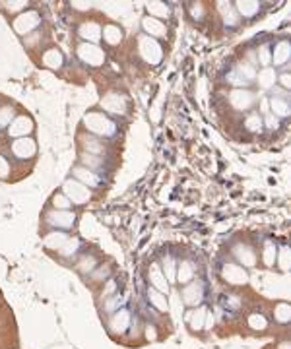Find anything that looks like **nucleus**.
<instances>
[{"instance_id": "obj_17", "label": "nucleus", "mask_w": 291, "mask_h": 349, "mask_svg": "<svg viewBox=\"0 0 291 349\" xmlns=\"http://www.w3.org/2000/svg\"><path fill=\"white\" fill-rule=\"evenodd\" d=\"M289 43L287 41H279L278 45L274 47L272 50V63L276 64V66H283V64L289 61Z\"/></svg>"}, {"instance_id": "obj_47", "label": "nucleus", "mask_w": 291, "mask_h": 349, "mask_svg": "<svg viewBox=\"0 0 291 349\" xmlns=\"http://www.w3.org/2000/svg\"><path fill=\"white\" fill-rule=\"evenodd\" d=\"M6 6H8V10H10V12H18L20 8H24V6H27V4H26V2H8Z\"/></svg>"}, {"instance_id": "obj_10", "label": "nucleus", "mask_w": 291, "mask_h": 349, "mask_svg": "<svg viewBox=\"0 0 291 349\" xmlns=\"http://www.w3.org/2000/svg\"><path fill=\"white\" fill-rule=\"evenodd\" d=\"M142 29H144V35L152 39H157V37H165L167 35V27L161 20H155L152 16H146L142 20Z\"/></svg>"}, {"instance_id": "obj_11", "label": "nucleus", "mask_w": 291, "mask_h": 349, "mask_svg": "<svg viewBox=\"0 0 291 349\" xmlns=\"http://www.w3.org/2000/svg\"><path fill=\"white\" fill-rule=\"evenodd\" d=\"M223 279L231 285H243V283H247L249 275L245 272V268H241L237 264H227V266H223Z\"/></svg>"}, {"instance_id": "obj_41", "label": "nucleus", "mask_w": 291, "mask_h": 349, "mask_svg": "<svg viewBox=\"0 0 291 349\" xmlns=\"http://www.w3.org/2000/svg\"><path fill=\"white\" fill-rule=\"evenodd\" d=\"M78 247H80L78 239H68V241L64 243V247L61 249V252H63L64 256H70V254H74V252H76Z\"/></svg>"}, {"instance_id": "obj_7", "label": "nucleus", "mask_w": 291, "mask_h": 349, "mask_svg": "<svg viewBox=\"0 0 291 349\" xmlns=\"http://www.w3.org/2000/svg\"><path fill=\"white\" fill-rule=\"evenodd\" d=\"M37 25H39V14L33 12V10H29V12L22 14L20 18H16L14 29H16L20 35H27V33H31Z\"/></svg>"}, {"instance_id": "obj_2", "label": "nucleus", "mask_w": 291, "mask_h": 349, "mask_svg": "<svg viewBox=\"0 0 291 349\" xmlns=\"http://www.w3.org/2000/svg\"><path fill=\"white\" fill-rule=\"evenodd\" d=\"M138 52L148 64H159L163 61V49H161L159 41L148 37V35L138 37Z\"/></svg>"}, {"instance_id": "obj_31", "label": "nucleus", "mask_w": 291, "mask_h": 349, "mask_svg": "<svg viewBox=\"0 0 291 349\" xmlns=\"http://www.w3.org/2000/svg\"><path fill=\"white\" fill-rule=\"evenodd\" d=\"M66 241H68V237H66L64 233H51V235H47V239H45V245L51 247V249L61 250L64 247Z\"/></svg>"}, {"instance_id": "obj_13", "label": "nucleus", "mask_w": 291, "mask_h": 349, "mask_svg": "<svg viewBox=\"0 0 291 349\" xmlns=\"http://www.w3.org/2000/svg\"><path fill=\"white\" fill-rule=\"evenodd\" d=\"M202 297H204L202 283H189V285L183 289V301L189 307H198L202 303Z\"/></svg>"}, {"instance_id": "obj_46", "label": "nucleus", "mask_w": 291, "mask_h": 349, "mask_svg": "<svg viewBox=\"0 0 291 349\" xmlns=\"http://www.w3.org/2000/svg\"><path fill=\"white\" fill-rule=\"evenodd\" d=\"M190 14H192V18L200 20V18H202V4H192V8H190Z\"/></svg>"}, {"instance_id": "obj_37", "label": "nucleus", "mask_w": 291, "mask_h": 349, "mask_svg": "<svg viewBox=\"0 0 291 349\" xmlns=\"http://www.w3.org/2000/svg\"><path fill=\"white\" fill-rule=\"evenodd\" d=\"M14 121V109L12 107H2L0 109V126H10Z\"/></svg>"}, {"instance_id": "obj_5", "label": "nucleus", "mask_w": 291, "mask_h": 349, "mask_svg": "<svg viewBox=\"0 0 291 349\" xmlns=\"http://www.w3.org/2000/svg\"><path fill=\"white\" fill-rule=\"evenodd\" d=\"M229 103L237 109V111H247L254 105V93L247 87H239V89H233L229 93Z\"/></svg>"}, {"instance_id": "obj_30", "label": "nucleus", "mask_w": 291, "mask_h": 349, "mask_svg": "<svg viewBox=\"0 0 291 349\" xmlns=\"http://www.w3.org/2000/svg\"><path fill=\"white\" fill-rule=\"evenodd\" d=\"M235 72L249 84V82H253V80H256V70H254V66L253 64H249V63H241L237 68H235Z\"/></svg>"}, {"instance_id": "obj_12", "label": "nucleus", "mask_w": 291, "mask_h": 349, "mask_svg": "<svg viewBox=\"0 0 291 349\" xmlns=\"http://www.w3.org/2000/svg\"><path fill=\"white\" fill-rule=\"evenodd\" d=\"M31 130H33V123L27 117H16L8 126V134L14 138H26Z\"/></svg>"}, {"instance_id": "obj_23", "label": "nucleus", "mask_w": 291, "mask_h": 349, "mask_svg": "<svg viewBox=\"0 0 291 349\" xmlns=\"http://www.w3.org/2000/svg\"><path fill=\"white\" fill-rule=\"evenodd\" d=\"M101 35L105 37V41H107L111 47H114V45H119V43L123 41V29H121L119 25L109 24L101 29Z\"/></svg>"}, {"instance_id": "obj_1", "label": "nucleus", "mask_w": 291, "mask_h": 349, "mask_svg": "<svg viewBox=\"0 0 291 349\" xmlns=\"http://www.w3.org/2000/svg\"><path fill=\"white\" fill-rule=\"evenodd\" d=\"M84 126L88 128L91 134L99 138H111L117 134V123L113 119L105 117L103 112H89L84 119Z\"/></svg>"}, {"instance_id": "obj_45", "label": "nucleus", "mask_w": 291, "mask_h": 349, "mask_svg": "<svg viewBox=\"0 0 291 349\" xmlns=\"http://www.w3.org/2000/svg\"><path fill=\"white\" fill-rule=\"evenodd\" d=\"M10 173V163L6 161L2 155H0V179H6Z\"/></svg>"}, {"instance_id": "obj_8", "label": "nucleus", "mask_w": 291, "mask_h": 349, "mask_svg": "<svg viewBox=\"0 0 291 349\" xmlns=\"http://www.w3.org/2000/svg\"><path fill=\"white\" fill-rule=\"evenodd\" d=\"M101 109L113 114H125L127 112V99L119 93H107L101 99Z\"/></svg>"}, {"instance_id": "obj_33", "label": "nucleus", "mask_w": 291, "mask_h": 349, "mask_svg": "<svg viewBox=\"0 0 291 349\" xmlns=\"http://www.w3.org/2000/svg\"><path fill=\"white\" fill-rule=\"evenodd\" d=\"M245 126H247V130H251V132H262V117L260 114H249L247 117V121H245Z\"/></svg>"}, {"instance_id": "obj_39", "label": "nucleus", "mask_w": 291, "mask_h": 349, "mask_svg": "<svg viewBox=\"0 0 291 349\" xmlns=\"http://www.w3.org/2000/svg\"><path fill=\"white\" fill-rule=\"evenodd\" d=\"M276 318H278V322H287L289 320V305H285V303H281L276 307Z\"/></svg>"}, {"instance_id": "obj_9", "label": "nucleus", "mask_w": 291, "mask_h": 349, "mask_svg": "<svg viewBox=\"0 0 291 349\" xmlns=\"http://www.w3.org/2000/svg\"><path fill=\"white\" fill-rule=\"evenodd\" d=\"M12 151L14 155L20 157V159H29V157L35 155L37 146H35V142L31 138H18L12 144Z\"/></svg>"}, {"instance_id": "obj_43", "label": "nucleus", "mask_w": 291, "mask_h": 349, "mask_svg": "<svg viewBox=\"0 0 291 349\" xmlns=\"http://www.w3.org/2000/svg\"><path fill=\"white\" fill-rule=\"evenodd\" d=\"M82 161H84V165L88 167L89 171H91V169H95V167L101 163L97 155H89V153H82Z\"/></svg>"}, {"instance_id": "obj_22", "label": "nucleus", "mask_w": 291, "mask_h": 349, "mask_svg": "<svg viewBox=\"0 0 291 349\" xmlns=\"http://www.w3.org/2000/svg\"><path fill=\"white\" fill-rule=\"evenodd\" d=\"M235 6V10L239 14V18H254L258 10H260V4L258 2H251V0H243V2H235L233 4Z\"/></svg>"}, {"instance_id": "obj_20", "label": "nucleus", "mask_w": 291, "mask_h": 349, "mask_svg": "<svg viewBox=\"0 0 291 349\" xmlns=\"http://www.w3.org/2000/svg\"><path fill=\"white\" fill-rule=\"evenodd\" d=\"M194 277V264L189 260H183L177 266V274H175V281L179 283H190Z\"/></svg>"}, {"instance_id": "obj_29", "label": "nucleus", "mask_w": 291, "mask_h": 349, "mask_svg": "<svg viewBox=\"0 0 291 349\" xmlns=\"http://www.w3.org/2000/svg\"><path fill=\"white\" fill-rule=\"evenodd\" d=\"M148 12H150L152 18L159 20V18H169L171 8H169L165 2H150V4H148Z\"/></svg>"}, {"instance_id": "obj_25", "label": "nucleus", "mask_w": 291, "mask_h": 349, "mask_svg": "<svg viewBox=\"0 0 291 349\" xmlns=\"http://www.w3.org/2000/svg\"><path fill=\"white\" fill-rule=\"evenodd\" d=\"M235 258L243 264V266H254L256 264V254H254V250L251 247H247V245H239L237 249H235Z\"/></svg>"}, {"instance_id": "obj_3", "label": "nucleus", "mask_w": 291, "mask_h": 349, "mask_svg": "<svg viewBox=\"0 0 291 349\" xmlns=\"http://www.w3.org/2000/svg\"><path fill=\"white\" fill-rule=\"evenodd\" d=\"M78 59L82 63H86L88 66H101L105 63V52H103L97 45H91V43H80L78 47Z\"/></svg>"}, {"instance_id": "obj_35", "label": "nucleus", "mask_w": 291, "mask_h": 349, "mask_svg": "<svg viewBox=\"0 0 291 349\" xmlns=\"http://www.w3.org/2000/svg\"><path fill=\"white\" fill-rule=\"evenodd\" d=\"M84 144H86L84 150H88L89 155H99V153H103V146L99 142H95L93 138H84Z\"/></svg>"}, {"instance_id": "obj_26", "label": "nucleus", "mask_w": 291, "mask_h": 349, "mask_svg": "<svg viewBox=\"0 0 291 349\" xmlns=\"http://www.w3.org/2000/svg\"><path fill=\"white\" fill-rule=\"evenodd\" d=\"M204 318H206V309L204 307H196L194 311H190L187 314V322H189L190 330H202Z\"/></svg>"}, {"instance_id": "obj_4", "label": "nucleus", "mask_w": 291, "mask_h": 349, "mask_svg": "<svg viewBox=\"0 0 291 349\" xmlns=\"http://www.w3.org/2000/svg\"><path fill=\"white\" fill-rule=\"evenodd\" d=\"M64 196L70 200L72 204H86L89 200V188L84 187L82 183H78L74 179H70V181H66L64 183Z\"/></svg>"}, {"instance_id": "obj_6", "label": "nucleus", "mask_w": 291, "mask_h": 349, "mask_svg": "<svg viewBox=\"0 0 291 349\" xmlns=\"http://www.w3.org/2000/svg\"><path fill=\"white\" fill-rule=\"evenodd\" d=\"M47 221L52 227H59V229H72L76 223V215L68 210H51L47 213Z\"/></svg>"}, {"instance_id": "obj_32", "label": "nucleus", "mask_w": 291, "mask_h": 349, "mask_svg": "<svg viewBox=\"0 0 291 349\" xmlns=\"http://www.w3.org/2000/svg\"><path fill=\"white\" fill-rule=\"evenodd\" d=\"M278 260V250L274 247V243L272 241H268L264 245V264L270 268V266H274V262Z\"/></svg>"}, {"instance_id": "obj_38", "label": "nucleus", "mask_w": 291, "mask_h": 349, "mask_svg": "<svg viewBox=\"0 0 291 349\" xmlns=\"http://www.w3.org/2000/svg\"><path fill=\"white\" fill-rule=\"evenodd\" d=\"M52 206H54L56 210H68V208L72 206V202L66 198L64 194H56V196H52Z\"/></svg>"}, {"instance_id": "obj_14", "label": "nucleus", "mask_w": 291, "mask_h": 349, "mask_svg": "<svg viewBox=\"0 0 291 349\" xmlns=\"http://www.w3.org/2000/svg\"><path fill=\"white\" fill-rule=\"evenodd\" d=\"M80 37L86 39L84 43L95 45L97 41H101V25L97 22H84L80 25Z\"/></svg>"}, {"instance_id": "obj_27", "label": "nucleus", "mask_w": 291, "mask_h": 349, "mask_svg": "<svg viewBox=\"0 0 291 349\" xmlns=\"http://www.w3.org/2000/svg\"><path fill=\"white\" fill-rule=\"evenodd\" d=\"M64 63V56H63V52L59 49H49L45 54H43V64L45 66H49V68H52V70H56V68H61Z\"/></svg>"}, {"instance_id": "obj_24", "label": "nucleus", "mask_w": 291, "mask_h": 349, "mask_svg": "<svg viewBox=\"0 0 291 349\" xmlns=\"http://www.w3.org/2000/svg\"><path fill=\"white\" fill-rule=\"evenodd\" d=\"M130 324V314L127 311H119L113 314V318H111V330L117 332V334H123L125 330L128 328Z\"/></svg>"}, {"instance_id": "obj_36", "label": "nucleus", "mask_w": 291, "mask_h": 349, "mask_svg": "<svg viewBox=\"0 0 291 349\" xmlns=\"http://www.w3.org/2000/svg\"><path fill=\"white\" fill-rule=\"evenodd\" d=\"M258 63L264 64L266 68H268V64L272 63V49H270V45H262L258 49Z\"/></svg>"}, {"instance_id": "obj_16", "label": "nucleus", "mask_w": 291, "mask_h": 349, "mask_svg": "<svg viewBox=\"0 0 291 349\" xmlns=\"http://www.w3.org/2000/svg\"><path fill=\"white\" fill-rule=\"evenodd\" d=\"M72 174L76 177L78 183H82L84 187H97L99 185V177L93 173V171H89L86 167H76Z\"/></svg>"}, {"instance_id": "obj_28", "label": "nucleus", "mask_w": 291, "mask_h": 349, "mask_svg": "<svg viewBox=\"0 0 291 349\" xmlns=\"http://www.w3.org/2000/svg\"><path fill=\"white\" fill-rule=\"evenodd\" d=\"M148 297H150L152 305L155 307V309H157V311L165 312L167 309H169V305H167V299H165V295L161 293V291H157V289L150 287V289H148Z\"/></svg>"}, {"instance_id": "obj_19", "label": "nucleus", "mask_w": 291, "mask_h": 349, "mask_svg": "<svg viewBox=\"0 0 291 349\" xmlns=\"http://www.w3.org/2000/svg\"><path fill=\"white\" fill-rule=\"evenodd\" d=\"M256 80H258V86L262 89H272L278 82V74L274 68L268 66V68H262L260 72H256Z\"/></svg>"}, {"instance_id": "obj_15", "label": "nucleus", "mask_w": 291, "mask_h": 349, "mask_svg": "<svg viewBox=\"0 0 291 349\" xmlns=\"http://www.w3.org/2000/svg\"><path fill=\"white\" fill-rule=\"evenodd\" d=\"M217 10L223 18V24L229 25V27H235L239 25V14L235 10L233 2H217Z\"/></svg>"}, {"instance_id": "obj_40", "label": "nucleus", "mask_w": 291, "mask_h": 349, "mask_svg": "<svg viewBox=\"0 0 291 349\" xmlns=\"http://www.w3.org/2000/svg\"><path fill=\"white\" fill-rule=\"evenodd\" d=\"M249 324H251V328H254V330H264L266 326H268V322H266V318L262 314H253V316L249 318Z\"/></svg>"}, {"instance_id": "obj_42", "label": "nucleus", "mask_w": 291, "mask_h": 349, "mask_svg": "<svg viewBox=\"0 0 291 349\" xmlns=\"http://www.w3.org/2000/svg\"><path fill=\"white\" fill-rule=\"evenodd\" d=\"M262 119H264V121H262V125H266V128H270V130H278V128H279L278 117H274L272 112H266Z\"/></svg>"}, {"instance_id": "obj_49", "label": "nucleus", "mask_w": 291, "mask_h": 349, "mask_svg": "<svg viewBox=\"0 0 291 349\" xmlns=\"http://www.w3.org/2000/svg\"><path fill=\"white\" fill-rule=\"evenodd\" d=\"M279 349H289V345H287V343H283V345H281Z\"/></svg>"}, {"instance_id": "obj_18", "label": "nucleus", "mask_w": 291, "mask_h": 349, "mask_svg": "<svg viewBox=\"0 0 291 349\" xmlns=\"http://www.w3.org/2000/svg\"><path fill=\"white\" fill-rule=\"evenodd\" d=\"M150 283H152L153 289H157V291H161V293H167V279H165L163 272L159 270V266L157 264H152L150 266Z\"/></svg>"}, {"instance_id": "obj_48", "label": "nucleus", "mask_w": 291, "mask_h": 349, "mask_svg": "<svg viewBox=\"0 0 291 349\" xmlns=\"http://www.w3.org/2000/svg\"><path fill=\"white\" fill-rule=\"evenodd\" d=\"M279 82H281V87H283V89H289V74H287V72H285V74H281V78H279Z\"/></svg>"}, {"instance_id": "obj_21", "label": "nucleus", "mask_w": 291, "mask_h": 349, "mask_svg": "<svg viewBox=\"0 0 291 349\" xmlns=\"http://www.w3.org/2000/svg\"><path fill=\"white\" fill-rule=\"evenodd\" d=\"M268 107L272 109V114L278 117V119H283L289 114V103L285 97H272L268 99Z\"/></svg>"}, {"instance_id": "obj_44", "label": "nucleus", "mask_w": 291, "mask_h": 349, "mask_svg": "<svg viewBox=\"0 0 291 349\" xmlns=\"http://www.w3.org/2000/svg\"><path fill=\"white\" fill-rule=\"evenodd\" d=\"M279 266H281V270L289 268V249L287 247H283L281 252H279Z\"/></svg>"}, {"instance_id": "obj_34", "label": "nucleus", "mask_w": 291, "mask_h": 349, "mask_svg": "<svg viewBox=\"0 0 291 349\" xmlns=\"http://www.w3.org/2000/svg\"><path fill=\"white\" fill-rule=\"evenodd\" d=\"M175 274H177V264L175 260L171 258V256H167L163 260V275L165 279H169V281H175Z\"/></svg>"}]
</instances>
